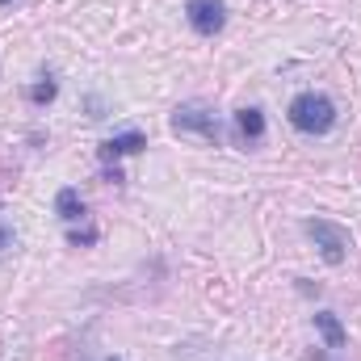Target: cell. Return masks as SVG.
<instances>
[{"instance_id": "1", "label": "cell", "mask_w": 361, "mask_h": 361, "mask_svg": "<svg viewBox=\"0 0 361 361\" xmlns=\"http://www.w3.org/2000/svg\"><path fill=\"white\" fill-rule=\"evenodd\" d=\"M286 118H290V126H294L298 135H328V130L336 126V105H332L328 92L307 89L290 101Z\"/></svg>"}, {"instance_id": "2", "label": "cell", "mask_w": 361, "mask_h": 361, "mask_svg": "<svg viewBox=\"0 0 361 361\" xmlns=\"http://www.w3.org/2000/svg\"><path fill=\"white\" fill-rule=\"evenodd\" d=\"M173 130L177 135H197L206 143H219L223 139V122H219V114L206 101H185V105H177L173 109Z\"/></svg>"}, {"instance_id": "3", "label": "cell", "mask_w": 361, "mask_h": 361, "mask_svg": "<svg viewBox=\"0 0 361 361\" xmlns=\"http://www.w3.org/2000/svg\"><path fill=\"white\" fill-rule=\"evenodd\" d=\"M302 231L311 235V244L319 248V257H324L328 265H345V261H349L353 240H349V231H345L341 223H332V219H307Z\"/></svg>"}, {"instance_id": "4", "label": "cell", "mask_w": 361, "mask_h": 361, "mask_svg": "<svg viewBox=\"0 0 361 361\" xmlns=\"http://www.w3.org/2000/svg\"><path fill=\"white\" fill-rule=\"evenodd\" d=\"M185 21L193 25V34L214 38L227 25V4L223 0H185Z\"/></svg>"}, {"instance_id": "5", "label": "cell", "mask_w": 361, "mask_h": 361, "mask_svg": "<svg viewBox=\"0 0 361 361\" xmlns=\"http://www.w3.org/2000/svg\"><path fill=\"white\" fill-rule=\"evenodd\" d=\"M143 147H147V135H143V130H118V135H109V139L101 143V160L109 164V160L135 156V152H143Z\"/></svg>"}, {"instance_id": "6", "label": "cell", "mask_w": 361, "mask_h": 361, "mask_svg": "<svg viewBox=\"0 0 361 361\" xmlns=\"http://www.w3.org/2000/svg\"><path fill=\"white\" fill-rule=\"evenodd\" d=\"M235 135H240L244 143H261V139H265V114H261L257 105L240 109V114H235Z\"/></svg>"}, {"instance_id": "7", "label": "cell", "mask_w": 361, "mask_h": 361, "mask_svg": "<svg viewBox=\"0 0 361 361\" xmlns=\"http://www.w3.org/2000/svg\"><path fill=\"white\" fill-rule=\"evenodd\" d=\"M55 214H59L63 223H80V219H85V197H80L76 189H59V193H55Z\"/></svg>"}, {"instance_id": "8", "label": "cell", "mask_w": 361, "mask_h": 361, "mask_svg": "<svg viewBox=\"0 0 361 361\" xmlns=\"http://www.w3.org/2000/svg\"><path fill=\"white\" fill-rule=\"evenodd\" d=\"M315 332L328 341V349H345V328H341V319L332 311H319L315 315Z\"/></svg>"}, {"instance_id": "9", "label": "cell", "mask_w": 361, "mask_h": 361, "mask_svg": "<svg viewBox=\"0 0 361 361\" xmlns=\"http://www.w3.org/2000/svg\"><path fill=\"white\" fill-rule=\"evenodd\" d=\"M55 92H59V85H55L51 76H42L38 85H30V101H34V105H51V101H55Z\"/></svg>"}, {"instance_id": "10", "label": "cell", "mask_w": 361, "mask_h": 361, "mask_svg": "<svg viewBox=\"0 0 361 361\" xmlns=\"http://www.w3.org/2000/svg\"><path fill=\"white\" fill-rule=\"evenodd\" d=\"M68 240H72V248H89V244H97V231H92V227H85V231H80V227H72V231H68Z\"/></svg>"}, {"instance_id": "11", "label": "cell", "mask_w": 361, "mask_h": 361, "mask_svg": "<svg viewBox=\"0 0 361 361\" xmlns=\"http://www.w3.org/2000/svg\"><path fill=\"white\" fill-rule=\"evenodd\" d=\"M13 244H17V235H13V227L0 219V257H8V248H13Z\"/></svg>"}, {"instance_id": "12", "label": "cell", "mask_w": 361, "mask_h": 361, "mask_svg": "<svg viewBox=\"0 0 361 361\" xmlns=\"http://www.w3.org/2000/svg\"><path fill=\"white\" fill-rule=\"evenodd\" d=\"M311 361H336V357H328V353H319V349H315V353H311Z\"/></svg>"}, {"instance_id": "13", "label": "cell", "mask_w": 361, "mask_h": 361, "mask_svg": "<svg viewBox=\"0 0 361 361\" xmlns=\"http://www.w3.org/2000/svg\"><path fill=\"white\" fill-rule=\"evenodd\" d=\"M105 361H126V357H105Z\"/></svg>"}, {"instance_id": "14", "label": "cell", "mask_w": 361, "mask_h": 361, "mask_svg": "<svg viewBox=\"0 0 361 361\" xmlns=\"http://www.w3.org/2000/svg\"><path fill=\"white\" fill-rule=\"evenodd\" d=\"M0 4H4V0H0Z\"/></svg>"}]
</instances>
